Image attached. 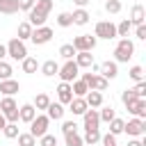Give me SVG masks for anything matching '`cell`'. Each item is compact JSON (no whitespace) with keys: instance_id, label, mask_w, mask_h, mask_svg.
Wrapping results in <instances>:
<instances>
[{"instance_id":"1","label":"cell","mask_w":146,"mask_h":146,"mask_svg":"<svg viewBox=\"0 0 146 146\" xmlns=\"http://www.w3.org/2000/svg\"><path fill=\"white\" fill-rule=\"evenodd\" d=\"M132 55H135V43L128 36H123L114 48V59L121 64H128V59H132Z\"/></svg>"},{"instance_id":"2","label":"cell","mask_w":146,"mask_h":146,"mask_svg":"<svg viewBox=\"0 0 146 146\" xmlns=\"http://www.w3.org/2000/svg\"><path fill=\"white\" fill-rule=\"evenodd\" d=\"M0 112L5 114L7 123H18V105H16L14 96H5L0 100Z\"/></svg>"},{"instance_id":"3","label":"cell","mask_w":146,"mask_h":146,"mask_svg":"<svg viewBox=\"0 0 146 146\" xmlns=\"http://www.w3.org/2000/svg\"><path fill=\"white\" fill-rule=\"evenodd\" d=\"M7 57L16 59V62H23L27 57V48H25V41H21L18 36H14L9 43H7Z\"/></svg>"},{"instance_id":"4","label":"cell","mask_w":146,"mask_h":146,"mask_svg":"<svg viewBox=\"0 0 146 146\" xmlns=\"http://www.w3.org/2000/svg\"><path fill=\"white\" fill-rule=\"evenodd\" d=\"M78 73H80V66L75 64V59H66V64L59 66V71H57V75L62 78V82H73L78 78Z\"/></svg>"},{"instance_id":"5","label":"cell","mask_w":146,"mask_h":146,"mask_svg":"<svg viewBox=\"0 0 146 146\" xmlns=\"http://www.w3.org/2000/svg\"><path fill=\"white\" fill-rule=\"evenodd\" d=\"M82 82L94 91H105L107 89V78H103L98 73H82Z\"/></svg>"},{"instance_id":"6","label":"cell","mask_w":146,"mask_h":146,"mask_svg":"<svg viewBox=\"0 0 146 146\" xmlns=\"http://www.w3.org/2000/svg\"><path fill=\"white\" fill-rule=\"evenodd\" d=\"M48 123H50L48 114H36V116L30 121V135H34V137L46 135V132H48Z\"/></svg>"},{"instance_id":"7","label":"cell","mask_w":146,"mask_h":146,"mask_svg":"<svg viewBox=\"0 0 146 146\" xmlns=\"http://www.w3.org/2000/svg\"><path fill=\"white\" fill-rule=\"evenodd\" d=\"M52 36H55V32H52L50 27L41 25V27H36V30H32V34H30V41H32L34 46H43V43H48Z\"/></svg>"},{"instance_id":"8","label":"cell","mask_w":146,"mask_h":146,"mask_svg":"<svg viewBox=\"0 0 146 146\" xmlns=\"http://www.w3.org/2000/svg\"><path fill=\"white\" fill-rule=\"evenodd\" d=\"M96 39H114L116 36V25L112 21H100L96 23Z\"/></svg>"},{"instance_id":"9","label":"cell","mask_w":146,"mask_h":146,"mask_svg":"<svg viewBox=\"0 0 146 146\" xmlns=\"http://www.w3.org/2000/svg\"><path fill=\"white\" fill-rule=\"evenodd\" d=\"M123 132H128L130 137H139V135H144V132H146V121L135 116V119L125 121V125H123Z\"/></svg>"},{"instance_id":"10","label":"cell","mask_w":146,"mask_h":146,"mask_svg":"<svg viewBox=\"0 0 146 146\" xmlns=\"http://www.w3.org/2000/svg\"><path fill=\"white\" fill-rule=\"evenodd\" d=\"M96 36H91V34H80V36H75L73 39V48H75V52H80V50H94L96 48Z\"/></svg>"},{"instance_id":"11","label":"cell","mask_w":146,"mask_h":146,"mask_svg":"<svg viewBox=\"0 0 146 146\" xmlns=\"http://www.w3.org/2000/svg\"><path fill=\"white\" fill-rule=\"evenodd\" d=\"M82 119H84V130H98L100 116H98V110L96 107H87V112L82 114Z\"/></svg>"},{"instance_id":"12","label":"cell","mask_w":146,"mask_h":146,"mask_svg":"<svg viewBox=\"0 0 146 146\" xmlns=\"http://www.w3.org/2000/svg\"><path fill=\"white\" fill-rule=\"evenodd\" d=\"M125 107H128V112L135 114L137 119H146V100H144V98H135V100H130Z\"/></svg>"},{"instance_id":"13","label":"cell","mask_w":146,"mask_h":146,"mask_svg":"<svg viewBox=\"0 0 146 146\" xmlns=\"http://www.w3.org/2000/svg\"><path fill=\"white\" fill-rule=\"evenodd\" d=\"M98 75H103V78H107V80L116 78V75H119V66H116V62H103V64L98 66Z\"/></svg>"},{"instance_id":"14","label":"cell","mask_w":146,"mask_h":146,"mask_svg":"<svg viewBox=\"0 0 146 146\" xmlns=\"http://www.w3.org/2000/svg\"><path fill=\"white\" fill-rule=\"evenodd\" d=\"M57 98H59L62 105H68V103H71V98H73L71 82H59V87H57Z\"/></svg>"},{"instance_id":"15","label":"cell","mask_w":146,"mask_h":146,"mask_svg":"<svg viewBox=\"0 0 146 146\" xmlns=\"http://www.w3.org/2000/svg\"><path fill=\"white\" fill-rule=\"evenodd\" d=\"M87 107H89V105H87L84 96H73V98H71V103H68V110H71L73 114H80V116L87 112Z\"/></svg>"},{"instance_id":"16","label":"cell","mask_w":146,"mask_h":146,"mask_svg":"<svg viewBox=\"0 0 146 146\" xmlns=\"http://www.w3.org/2000/svg\"><path fill=\"white\" fill-rule=\"evenodd\" d=\"M34 116H36V110H34V105H32V103H25V105H21V107H18V121L30 123Z\"/></svg>"},{"instance_id":"17","label":"cell","mask_w":146,"mask_h":146,"mask_svg":"<svg viewBox=\"0 0 146 146\" xmlns=\"http://www.w3.org/2000/svg\"><path fill=\"white\" fill-rule=\"evenodd\" d=\"M130 25H141L144 21H146V9L141 7V5H135L132 7V11H130Z\"/></svg>"},{"instance_id":"18","label":"cell","mask_w":146,"mask_h":146,"mask_svg":"<svg viewBox=\"0 0 146 146\" xmlns=\"http://www.w3.org/2000/svg\"><path fill=\"white\" fill-rule=\"evenodd\" d=\"M75 64H78L80 68H89V66L94 64L91 50H80V52H75Z\"/></svg>"},{"instance_id":"19","label":"cell","mask_w":146,"mask_h":146,"mask_svg":"<svg viewBox=\"0 0 146 146\" xmlns=\"http://www.w3.org/2000/svg\"><path fill=\"white\" fill-rule=\"evenodd\" d=\"M18 89H21V84H18L16 80H11V78L0 80V94H5V96H14Z\"/></svg>"},{"instance_id":"20","label":"cell","mask_w":146,"mask_h":146,"mask_svg":"<svg viewBox=\"0 0 146 146\" xmlns=\"http://www.w3.org/2000/svg\"><path fill=\"white\" fill-rule=\"evenodd\" d=\"M71 18H73V25H87L89 23V11L84 9V7H80V9H75L73 14H71Z\"/></svg>"},{"instance_id":"21","label":"cell","mask_w":146,"mask_h":146,"mask_svg":"<svg viewBox=\"0 0 146 146\" xmlns=\"http://www.w3.org/2000/svg\"><path fill=\"white\" fill-rule=\"evenodd\" d=\"M84 100H87V105H89V107H100V105H103V94H100V91L89 89V91L84 94Z\"/></svg>"},{"instance_id":"22","label":"cell","mask_w":146,"mask_h":146,"mask_svg":"<svg viewBox=\"0 0 146 146\" xmlns=\"http://www.w3.org/2000/svg\"><path fill=\"white\" fill-rule=\"evenodd\" d=\"M46 110H48V119L59 121V119L64 116V105H62V103H52V100H50V105H48Z\"/></svg>"},{"instance_id":"23","label":"cell","mask_w":146,"mask_h":146,"mask_svg":"<svg viewBox=\"0 0 146 146\" xmlns=\"http://www.w3.org/2000/svg\"><path fill=\"white\" fill-rule=\"evenodd\" d=\"M57 71H59V64H57L55 59H48V62H43V64H41V73H43L46 78L57 75Z\"/></svg>"},{"instance_id":"24","label":"cell","mask_w":146,"mask_h":146,"mask_svg":"<svg viewBox=\"0 0 146 146\" xmlns=\"http://www.w3.org/2000/svg\"><path fill=\"white\" fill-rule=\"evenodd\" d=\"M18 9V0H0V14H16Z\"/></svg>"},{"instance_id":"25","label":"cell","mask_w":146,"mask_h":146,"mask_svg":"<svg viewBox=\"0 0 146 146\" xmlns=\"http://www.w3.org/2000/svg\"><path fill=\"white\" fill-rule=\"evenodd\" d=\"M18 146H36V137L30 132H18Z\"/></svg>"},{"instance_id":"26","label":"cell","mask_w":146,"mask_h":146,"mask_svg":"<svg viewBox=\"0 0 146 146\" xmlns=\"http://www.w3.org/2000/svg\"><path fill=\"white\" fill-rule=\"evenodd\" d=\"M32 30H34V27H32V25H30L27 21H23V23L18 25V39H21V41H25V39H30V34H32Z\"/></svg>"},{"instance_id":"27","label":"cell","mask_w":146,"mask_h":146,"mask_svg":"<svg viewBox=\"0 0 146 146\" xmlns=\"http://www.w3.org/2000/svg\"><path fill=\"white\" fill-rule=\"evenodd\" d=\"M36 68H39V62L34 57H25L23 59V73H36Z\"/></svg>"},{"instance_id":"28","label":"cell","mask_w":146,"mask_h":146,"mask_svg":"<svg viewBox=\"0 0 146 146\" xmlns=\"http://www.w3.org/2000/svg\"><path fill=\"white\" fill-rule=\"evenodd\" d=\"M71 91H73V96H84V94L89 91V87H87L82 80H73V84H71Z\"/></svg>"},{"instance_id":"29","label":"cell","mask_w":146,"mask_h":146,"mask_svg":"<svg viewBox=\"0 0 146 146\" xmlns=\"http://www.w3.org/2000/svg\"><path fill=\"white\" fill-rule=\"evenodd\" d=\"M98 116H100V121H105V123H110L114 116H116V112H114V107L112 105H105L100 112H98Z\"/></svg>"},{"instance_id":"30","label":"cell","mask_w":146,"mask_h":146,"mask_svg":"<svg viewBox=\"0 0 146 146\" xmlns=\"http://www.w3.org/2000/svg\"><path fill=\"white\" fill-rule=\"evenodd\" d=\"M123 125H125V121L119 119V116H114V119L110 121V132H112V135H121V132H123Z\"/></svg>"},{"instance_id":"31","label":"cell","mask_w":146,"mask_h":146,"mask_svg":"<svg viewBox=\"0 0 146 146\" xmlns=\"http://www.w3.org/2000/svg\"><path fill=\"white\" fill-rule=\"evenodd\" d=\"M34 9L48 16V14H50V9H52V0H34Z\"/></svg>"},{"instance_id":"32","label":"cell","mask_w":146,"mask_h":146,"mask_svg":"<svg viewBox=\"0 0 146 146\" xmlns=\"http://www.w3.org/2000/svg\"><path fill=\"white\" fill-rule=\"evenodd\" d=\"M34 110H46L48 105H50V98H48V94H39L36 98H34Z\"/></svg>"},{"instance_id":"33","label":"cell","mask_w":146,"mask_h":146,"mask_svg":"<svg viewBox=\"0 0 146 146\" xmlns=\"http://www.w3.org/2000/svg\"><path fill=\"white\" fill-rule=\"evenodd\" d=\"M2 132H5L7 139H16V137H18V123H5Z\"/></svg>"},{"instance_id":"34","label":"cell","mask_w":146,"mask_h":146,"mask_svg":"<svg viewBox=\"0 0 146 146\" xmlns=\"http://www.w3.org/2000/svg\"><path fill=\"white\" fill-rule=\"evenodd\" d=\"M82 141H84V144H89V146H94V144H98V141H100V132H98V130H87V135L82 137Z\"/></svg>"},{"instance_id":"35","label":"cell","mask_w":146,"mask_h":146,"mask_svg":"<svg viewBox=\"0 0 146 146\" xmlns=\"http://www.w3.org/2000/svg\"><path fill=\"white\" fill-rule=\"evenodd\" d=\"M64 141H66V146H82V144H84L82 137H80L78 132H68V135H64Z\"/></svg>"},{"instance_id":"36","label":"cell","mask_w":146,"mask_h":146,"mask_svg":"<svg viewBox=\"0 0 146 146\" xmlns=\"http://www.w3.org/2000/svg\"><path fill=\"white\" fill-rule=\"evenodd\" d=\"M57 25H59V27H71V25H73L71 14H68V11H62V14L57 16Z\"/></svg>"},{"instance_id":"37","label":"cell","mask_w":146,"mask_h":146,"mask_svg":"<svg viewBox=\"0 0 146 146\" xmlns=\"http://www.w3.org/2000/svg\"><path fill=\"white\" fill-rule=\"evenodd\" d=\"M130 27H132V25H130V21H128V18H125V21H121V23L116 25V36H121V39H123V36H128Z\"/></svg>"},{"instance_id":"38","label":"cell","mask_w":146,"mask_h":146,"mask_svg":"<svg viewBox=\"0 0 146 146\" xmlns=\"http://www.w3.org/2000/svg\"><path fill=\"white\" fill-rule=\"evenodd\" d=\"M59 55H62L64 59H73V57H75V48H73V43H64V46L59 48Z\"/></svg>"},{"instance_id":"39","label":"cell","mask_w":146,"mask_h":146,"mask_svg":"<svg viewBox=\"0 0 146 146\" xmlns=\"http://www.w3.org/2000/svg\"><path fill=\"white\" fill-rule=\"evenodd\" d=\"M11 73H14L11 64H7L5 59H0V80H7V78H11Z\"/></svg>"},{"instance_id":"40","label":"cell","mask_w":146,"mask_h":146,"mask_svg":"<svg viewBox=\"0 0 146 146\" xmlns=\"http://www.w3.org/2000/svg\"><path fill=\"white\" fill-rule=\"evenodd\" d=\"M105 11L107 14H119L121 11V2L119 0H107L105 2Z\"/></svg>"},{"instance_id":"41","label":"cell","mask_w":146,"mask_h":146,"mask_svg":"<svg viewBox=\"0 0 146 146\" xmlns=\"http://www.w3.org/2000/svg\"><path fill=\"white\" fill-rule=\"evenodd\" d=\"M128 75H130L135 82H139V80H144V68H141V66H132V68L128 71Z\"/></svg>"},{"instance_id":"42","label":"cell","mask_w":146,"mask_h":146,"mask_svg":"<svg viewBox=\"0 0 146 146\" xmlns=\"http://www.w3.org/2000/svg\"><path fill=\"white\" fill-rule=\"evenodd\" d=\"M39 139H41V146H57V137H55V135H48V132H46V135H41Z\"/></svg>"},{"instance_id":"43","label":"cell","mask_w":146,"mask_h":146,"mask_svg":"<svg viewBox=\"0 0 146 146\" xmlns=\"http://www.w3.org/2000/svg\"><path fill=\"white\" fill-rule=\"evenodd\" d=\"M132 91H135V96H137V98H144V96H146V82H144V80H139V82L135 84V89H132Z\"/></svg>"},{"instance_id":"44","label":"cell","mask_w":146,"mask_h":146,"mask_svg":"<svg viewBox=\"0 0 146 146\" xmlns=\"http://www.w3.org/2000/svg\"><path fill=\"white\" fill-rule=\"evenodd\" d=\"M62 132H64V135L78 132V123H75V121H64V123H62Z\"/></svg>"},{"instance_id":"45","label":"cell","mask_w":146,"mask_h":146,"mask_svg":"<svg viewBox=\"0 0 146 146\" xmlns=\"http://www.w3.org/2000/svg\"><path fill=\"white\" fill-rule=\"evenodd\" d=\"M100 141H103V146H116V135H112V132L100 135Z\"/></svg>"},{"instance_id":"46","label":"cell","mask_w":146,"mask_h":146,"mask_svg":"<svg viewBox=\"0 0 146 146\" xmlns=\"http://www.w3.org/2000/svg\"><path fill=\"white\" fill-rule=\"evenodd\" d=\"M135 98H137V96H135V91H132V89H125V91L121 94V100H123V105H128V103H130V100H135Z\"/></svg>"},{"instance_id":"47","label":"cell","mask_w":146,"mask_h":146,"mask_svg":"<svg viewBox=\"0 0 146 146\" xmlns=\"http://www.w3.org/2000/svg\"><path fill=\"white\" fill-rule=\"evenodd\" d=\"M34 7V0H18V9L21 11H30Z\"/></svg>"},{"instance_id":"48","label":"cell","mask_w":146,"mask_h":146,"mask_svg":"<svg viewBox=\"0 0 146 146\" xmlns=\"http://www.w3.org/2000/svg\"><path fill=\"white\" fill-rule=\"evenodd\" d=\"M135 34H137V39L146 41V25H144V23H141V25H137V32H135Z\"/></svg>"},{"instance_id":"49","label":"cell","mask_w":146,"mask_h":146,"mask_svg":"<svg viewBox=\"0 0 146 146\" xmlns=\"http://www.w3.org/2000/svg\"><path fill=\"white\" fill-rule=\"evenodd\" d=\"M128 146H146V139H135V137H132V139L128 141Z\"/></svg>"},{"instance_id":"50","label":"cell","mask_w":146,"mask_h":146,"mask_svg":"<svg viewBox=\"0 0 146 146\" xmlns=\"http://www.w3.org/2000/svg\"><path fill=\"white\" fill-rule=\"evenodd\" d=\"M5 57H7V46L0 43V59H5Z\"/></svg>"},{"instance_id":"51","label":"cell","mask_w":146,"mask_h":146,"mask_svg":"<svg viewBox=\"0 0 146 146\" xmlns=\"http://www.w3.org/2000/svg\"><path fill=\"white\" fill-rule=\"evenodd\" d=\"M78 7H84V5H89V0H73Z\"/></svg>"},{"instance_id":"52","label":"cell","mask_w":146,"mask_h":146,"mask_svg":"<svg viewBox=\"0 0 146 146\" xmlns=\"http://www.w3.org/2000/svg\"><path fill=\"white\" fill-rule=\"evenodd\" d=\"M5 123H7V119H5V114H2V112H0V130H2V128H5Z\"/></svg>"}]
</instances>
